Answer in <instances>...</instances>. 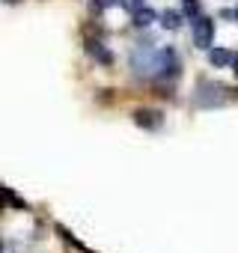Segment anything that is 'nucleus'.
Returning <instances> with one entry per match:
<instances>
[{"label":"nucleus","mask_w":238,"mask_h":253,"mask_svg":"<svg viewBox=\"0 0 238 253\" xmlns=\"http://www.w3.org/2000/svg\"><path fill=\"white\" fill-rule=\"evenodd\" d=\"M223 86L220 84H211V81H202L199 86H197V95H194V101H197V107H214V104H220L223 101Z\"/></svg>","instance_id":"2"},{"label":"nucleus","mask_w":238,"mask_h":253,"mask_svg":"<svg viewBox=\"0 0 238 253\" xmlns=\"http://www.w3.org/2000/svg\"><path fill=\"white\" fill-rule=\"evenodd\" d=\"M152 21H155V12H152V9L143 6L140 12H134V24H137V27H149Z\"/></svg>","instance_id":"7"},{"label":"nucleus","mask_w":238,"mask_h":253,"mask_svg":"<svg viewBox=\"0 0 238 253\" xmlns=\"http://www.w3.org/2000/svg\"><path fill=\"white\" fill-rule=\"evenodd\" d=\"M161 24H164L167 30H179V27H182V12H173V9H167V12L161 15Z\"/></svg>","instance_id":"6"},{"label":"nucleus","mask_w":238,"mask_h":253,"mask_svg":"<svg viewBox=\"0 0 238 253\" xmlns=\"http://www.w3.org/2000/svg\"><path fill=\"white\" fill-rule=\"evenodd\" d=\"M113 3H119V0H92V12H101V9H107Z\"/></svg>","instance_id":"10"},{"label":"nucleus","mask_w":238,"mask_h":253,"mask_svg":"<svg viewBox=\"0 0 238 253\" xmlns=\"http://www.w3.org/2000/svg\"><path fill=\"white\" fill-rule=\"evenodd\" d=\"M134 122L140 125V128H161L164 116H161V110H137L134 113Z\"/></svg>","instance_id":"4"},{"label":"nucleus","mask_w":238,"mask_h":253,"mask_svg":"<svg viewBox=\"0 0 238 253\" xmlns=\"http://www.w3.org/2000/svg\"><path fill=\"white\" fill-rule=\"evenodd\" d=\"M9 3H15V0H9Z\"/></svg>","instance_id":"14"},{"label":"nucleus","mask_w":238,"mask_h":253,"mask_svg":"<svg viewBox=\"0 0 238 253\" xmlns=\"http://www.w3.org/2000/svg\"><path fill=\"white\" fill-rule=\"evenodd\" d=\"M185 15L199 18V0H185Z\"/></svg>","instance_id":"9"},{"label":"nucleus","mask_w":238,"mask_h":253,"mask_svg":"<svg viewBox=\"0 0 238 253\" xmlns=\"http://www.w3.org/2000/svg\"><path fill=\"white\" fill-rule=\"evenodd\" d=\"M208 60H211V66H220V69H223V66H229V63H232L235 57H232V54H229L226 48H214V51L208 54Z\"/></svg>","instance_id":"5"},{"label":"nucleus","mask_w":238,"mask_h":253,"mask_svg":"<svg viewBox=\"0 0 238 253\" xmlns=\"http://www.w3.org/2000/svg\"><path fill=\"white\" fill-rule=\"evenodd\" d=\"M119 6H122L125 12H131V15H134V12H140L146 3H143V0H119Z\"/></svg>","instance_id":"8"},{"label":"nucleus","mask_w":238,"mask_h":253,"mask_svg":"<svg viewBox=\"0 0 238 253\" xmlns=\"http://www.w3.org/2000/svg\"><path fill=\"white\" fill-rule=\"evenodd\" d=\"M0 253H3V241H0Z\"/></svg>","instance_id":"12"},{"label":"nucleus","mask_w":238,"mask_h":253,"mask_svg":"<svg viewBox=\"0 0 238 253\" xmlns=\"http://www.w3.org/2000/svg\"><path fill=\"white\" fill-rule=\"evenodd\" d=\"M232 66H235V75H238V57H235V60H232Z\"/></svg>","instance_id":"11"},{"label":"nucleus","mask_w":238,"mask_h":253,"mask_svg":"<svg viewBox=\"0 0 238 253\" xmlns=\"http://www.w3.org/2000/svg\"><path fill=\"white\" fill-rule=\"evenodd\" d=\"M131 69L143 78H176L182 66H179V57H176L173 48L155 51V48L143 45L131 54Z\"/></svg>","instance_id":"1"},{"label":"nucleus","mask_w":238,"mask_h":253,"mask_svg":"<svg viewBox=\"0 0 238 253\" xmlns=\"http://www.w3.org/2000/svg\"><path fill=\"white\" fill-rule=\"evenodd\" d=\"M232 15H235V18H238V9H235V12H232Z\"/></svg>","instance_id":"13"},{"label":"nucleus","mask_w":238,"mask_h":253,"mask_svg":"<svg viewBox=\"0 0 238 253\" xmlns=\"http://www.w3.org/2000/svg\"><path fill=\"white\" fill-rule=\"evenodd\" d=\"M211 42H214V21L205 18V15L194 18V45L202 48V51H208Z\"/></svg>","instance_id":"3"}]
</instances>
